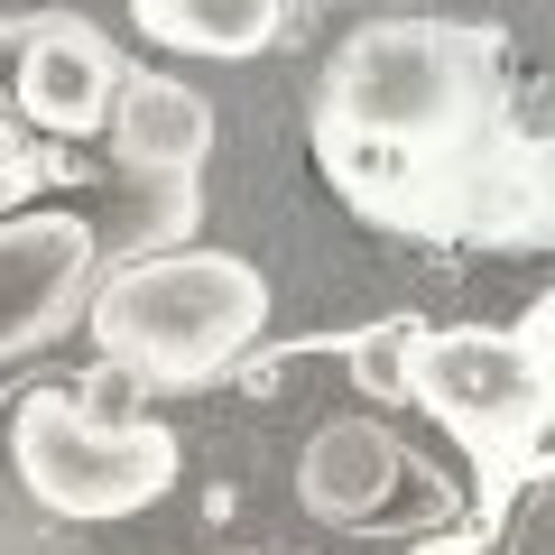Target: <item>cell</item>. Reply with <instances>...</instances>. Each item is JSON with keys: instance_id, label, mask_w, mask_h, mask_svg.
<instances>
[{"instance_id": "obj_11", "label": "cell", "mask_w": 555, "mask_h": 555, "mask_svg": "<svg viewBox=\"0 0 555 555\" xmlns=\"http://www.w3.org/2000/svg\"><path fill=\"white\" fill-rule=\"evenodd\" d=\"M416 555H454V546H416Z\"/></svg>"}, {"instance_id": "obj_3", "label": "cell", "mask_w": 555, "mask_h": 555, "mask_svg": "<svg viewBox=\"0 0 555 555\" xmlns=\"http://www.w3.org/2000/svg\"><path fill=\"white\" fill-rule=\"evenodd\" d=\"M10 473L56 518H130L177 481V436L102 408V389H38L10 416Z\"/></svg>"}, {"instance_id": "obj_1", "label": "cell", "mask_w": 555, "mask_h": 555, "mask_svg": "<svg viewBox=\"0 0 555 555\" xmlns=\"http://www.w3.org/2000/svg\"><path fill=\"white\" fill-rule=\"evenodd\" d=\"M500 130L491 38L454 20H371L343 38L315 112V158L361 214L454 222V185H473Z\"/></svg>"}, {"instance_id": "obj_8", "label": "cell", "mask_w": 555, "mask_h": 555, "mask_svg": "<svg viewBox=\"0 0 555 555\" xmlns=\"http://www.w3.org/2000/svg\"><path fill=\"white\" fill-rule=\"evenodd\" d=\"M112 149L139 177H195L214 149V102L177 75H130L112 102Z\"/></svg>"}, {"instance_id": "obj_7", "label": "cell", "mask_w": 555, "mask_h": 555, "mask_svg": "<svg viewBox=\"0 0 555 555\" xmlns=\"http://www.w3.org/2000/svg\"><path fill=\"white\" fill-rule=\"evenodd\" d=\"M398 481H416V463L398 454V436L379 416H334V426H315V444H306V463H297V500L315 518H334V528H379L389 500H398Z\"/></svg>"}, {"instance_id": "obj_10", "label": "cell", "mask_w": 555, "mask_h": 555, "mask_svg": "<svg viewBox=\"0 0 555 555\" xmlns=\"http://www.w3.org/2000/svg\"><path fill=\"white\" fill-rule=\"evenodd\" d=\"M28 185H47V158H38V149L20 139V120L0 112V204H20Z\"/></svg>"}, {"instance_id": "obj_5", "label": "cell", "mask_w": 555, "mask_h": 555, "mask_svg": "<svg viewBox=\"0 0 555 555\" xmlns=\"http://www.w3.org/2000/svg\"><path fill=\"white\" fill-rule=\"evenodd\" d=\"M75 315H93V222L75 214L0 222V361L56 343Z\"/></svg>"}, {"instance_id": "obj_2", "label": "cell", "mask_w": 555, "mask_h": 555, "mask_svg": "<svg viewBox=\"0 0 555 555\" xmlns=\"http://www.w3.org/2000/svg\"><path fill=\"white\" fill-rule=\"evenodd\" d=\"M83 324L120 379L195 389L269 334V278L241 250H149L93 287Z\"/></svg>"}, {"instance_id": "obj_9", "label": "cell", "mask_w": 555, "mask_h": 555, "mask_svg": "<svg viewBox=\"0 0 555 555\" xmlns=\"http://www.w3.org/2000/svg\"><path fill=\"white\" fill-rule=\"evenodd\" d=\"M130 20L177 56H259L287 0H130Z\"/></svg>"}, {"instance_id": "obj_6", "label": "cell", "mask_w": 555, "mask_h": 555, "mask_svg": "<svg viewBox=\"0 0 555 555\" xmlns=\"http://www.w3.org/2000/svg\"><path fill=\"white\" fill-rule=\"evenodd\" d=\"M120 83L130 75H120V56H112L102 28H83V20H38L28 28V47H20V120H38V130H56V139H83V130L112 120Z\"/></svg>"}, {"instance_id": "obj_4", "label": "cell", "mask_w": 555, "mask_h": 555, "mask_svg": "<svg viewBox=\"0 0 555 555\" xmlns=\"http://www.w3.org/2000/svg\"><path fill=\"white\" fill-rule=\"evenodd\" d=\"M408 398L444 416L481 463H528L555 416V371L537 334L454 324V334H408Z\"/></svg>"}]
</instances>
